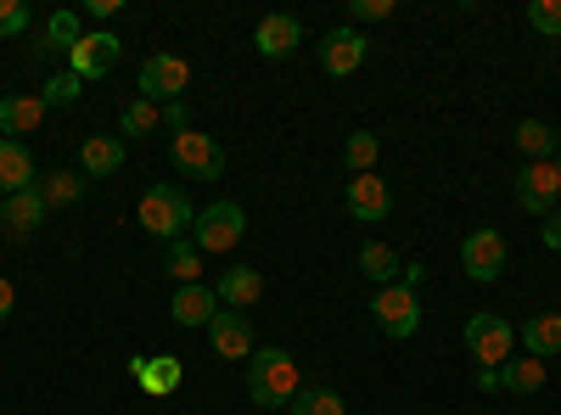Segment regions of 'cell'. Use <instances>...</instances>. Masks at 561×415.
<instances>
[{
    "mask_svg": "<svg viewBox=\"0 0 561 415\" xmlns=\"http://www.w3.org/2000/svg\"><path fill=\"white\" fill-rule=\"evenodd\" d=\"M45 118V102L39 96H7L0 102V129H7V141H18V135H34Z\"/></svg>",
    "mask_w": 561,
    "mask_h": 415,
    "instance_id": "cell-22",
    "label": "cell"
},
{
    "mask_svg": "<svg viewBox=\"0 0 561 415\" xmlns=\"http://www.w3.org/2000/svg\"><path fill=\"white\" fill-rule=\"evenodd\" d=\"M185 90H192V62L174 57V51H152L147 68H140V96L158 102V107H169V102L185 96Z\"/></svg>",
    "mask_w": 561,
    "mask_h": 415,
    "instance_id": "cell-7",
    "label": "cell"
},
{
    "mask_svg": "<svg viewBox=\"0 0 561 415\" xmlns=\"http://www.w3.org/2000/svg\"><path fill=\"white\" fill-rule=\"evenodd\" d=\"M0 219H7V197H0Z\"/></svg>",
    "mask_w": 561,
    "mask_h": 415,
    "instance_id": "cell-42",
    "label": "cell"
},
{
    "mask_svg": "<svg viewBox=\"0 0 561 415\" xmlns=\"http://www.w3.org/2000/svg\"><path fill=\"white\" fill-rule=\"evenodd\" d=\"M79 39H84L79 18H73V12H51V18H45V45H39V57H68Z\"/></svg>",
    "mask_w": 561,
    "mask_h": 415,
    "instance_id": "cell-26",
    "label": "cell"
},
{
    "mask_svg": "<svg viewBox=\"0 0 561 415\" xmlns=\"http://www.w3.org/2000/svg\"><path fill=\"white\" fill-rule=\"evenodd\" d=\"M556 174H561V152H556Z\"/></svg>",
    "mask_w": 561,
    "mask_h": 415,
    "instance_id": "cell-43",
    "label": "cell"
},
{
    "mask_svg": "<svg viewBox=\"0 0 561 415\" xmlns=\"http://www.w3.org/2000/svg\"><path fill=\"white\" fill-rule=\"evenodd\" d=\"M124 169V135H90L79 147V174L84 180H107Z\"/></svg>",
    "mask_w": 561,
    "mask_h": 415,
    "instance_id": "cell-17",
    "label": "cell"
},
{
    "mask_svg": "<svg viewBox=\"0 0 561 415\" xmlns=\"http://www.w3.org/2000/svg\"><path fill=\"white\" fill-rule=\"evenodd\" d=\"M163 124H169L174 135H180V129H192V113H185V102H169V107H163Z\"/></svg>",
    "mask_w": 561,
    "mask_h": 415,
    "instance_id": "cell-36",
    "label": "cell"
},
{
    "mask_svg": "<svg viewBox=\"0 0 561 415\" xmlns=\"http://www.w3.org/2000/svg\"><path fill=\"white\" fill-rule=\"evenodd\" d=\"M539 237H545V247H550V253H561V208H550V224L539 230Z\"/></svg>",
    "mask_w": 561,
    "mask_h": 415,
    "instance_id": "cell-37",
    "label": "cell"
},
{
    "mask_svg": "<svg viewBox=\"0 0 561 415\" xmlns=\"http://www.w3.org/2000/svg\"><path fill=\"white\" fill-rule=\"evenodd\" d=\"M399 281H404V287H421V281H427V264H421V258H410V264L399 269Z\"/></svg>",
    "mask_w": 561,
    "mask_h": 415,
    "instance_id": "cell-38",
    "label": "cell"
},
{
    "mask_svg": "<svg viewBox=\"0 0 561 415\" xmlns=\"http://www.w3.org/2000/svg\"><path fill=\"white\" fill-rule=\"evenodd\" d=\"M129 377L147 388V393H158V399H169L174 388H180V377H185V365L174 359V354H140V359H129Z\"/></svg>",
    "mask_w": 561,
    "mask_h": 415,
    "instance_id": "cell-16",
    "label": "cell"
},
{
    "mask_svg": "<svg viewBox=\"0 0 561 415\" xmlns=\"http://www.w3.org/2000/svg\"><path fill=\"white\" fill-rule=\"evenodd\" d=\"M505 258H511V247H505V237L494 224H478V230L460 237V269L472 275V281H494V275L505 269Z\"/></svg>",
    "mask_w": 561,
    "mask_h": 415,
    "instance_id": "cell-8",
    "label": "cell"
},
{
    "mask_svg": "<svg viewBox=\"0 0 561 415\" xmlns=\"http://www.w3.org/2000/svg\"><path fill=\"white\" fill-rule=\"evenodd\" d=\"M242 237H248L242 203H208V208L197 214V224H192V242H197L203 253H230Z\"/></svg>",
    "mask_w": 561,
    "mask_h": 415,
    "instance_id": "cell-6",
    "label": "cell"
},
{
    "mask_svg": "<svg viewBox=\"0 0 561 415\" xmlns=\"http://www.w3.org/2000/svg\"><path fill=\"white\" fill-rule=\"evenodd\" d=\"M208 343H214L219 359H253V326H248V314L219 309L214 326H208Z\"/></svg>",
    "mask_w": 561,
    "mask_h": 415,
    "instance_id": "cell-14",
    "label": "cell"
},
{
    "mask_svg": "<svg viewBox=\"0 0 561 415\" xmlns=\"http://www.w3.org/2000/svg\"><path fill=\"white\" fill-rule=\"evenodd\" d=\"M45 214H51V208H45V197H39V186H28V192H18V197H7V219H0V224H7V230H12V237H34V230L45 224Z\"/></svg>",
    "mask_w": 561,
    "mask_h": 415,
    "instance_id": "cell-21",
    "label": "cell"
},
{
    "mask_svg": "<svg viewBox=\"0 0 561 415\" xmlns=\"http://www.w3.org/2000/svg\"><path fill=\"white\" fill-rule=\"evenodd\" d=\"M359 269H365L377 287H393V275H399L404 264H399V253H393L388 242H365V247H359Z\"/></svg>",
    "mask_w": 561,
    "mask_h": 415,
    "instance_id": "cell-28",
    "label": "cell"
},
{
    "mask_svg": "<svg viewBox=\"0 0 561 415\" xmlns=\"http://www.w3.org/2000/svg\"><path fill=\"white\" fill-rule=\"evenodd\" d=\"M517 337H523V348H528L534 359H556V354H561V309H556V314H528Z\"/></svg>",
    "mask_w": 561,
    "mask_h": 415,
    "instance_id": "cell-20",
    "label": "cell"
},
{
    "mask_svg": "<svg viewBox=\"0 0 561 415\" xmlns=\"http://www.w3.org/2000/svg\"><path fill=\"white\" fill-rule=\"evenodd\" d=\"M399 7H393V0H348V18H354V28L359 23H388Z\"/></svg>",
    "mask_w": 561,
    "mask_h": 415,
    "instance_id": "cell-34",
    "label": "cell"
},
{
    "mask_svg": "<svg viewBox=\"0 0 561 415\" xmlns=\"http://www.w3.org/2000/svg\"><path fill=\"white\" fill-rule=\"evenodd\" d=\"M140 224H147V237H158L163 247L169 242H180L185 230L197 224V214H192V197H185L174 180H163V186H152L147 197H140Z\"/></svg>",
    "mask_w": 561,
    "mask_h": 415,
    "instance_id": "cell-2",
    "label": "cell"
},
{
    "mask_svg": "<svg viewBox=\"0 0 561 415\" xmlns=\"http://www.w3.org/2000/svg\"><path fill=\"white\" fill-rule=\"evenodd\" d=\"M517 147L528 152V163H556L561 135H556L545 118H523V124H517Z\"/></svg>",
    "mask_w": 561,
    "mask_h": 415,
    "instance_id": "cell-23",
    "label": "cell"
},
{
    "mask_svg": "<svg viewBox=\"0 0 561 415\" xmlns=\"http://www.w3.org/2000/svg\"><path fill=\"white\" fill-rule=\"evenodd\" d=\"M23 28H28V7L23 0H0V39H12Z\"/></svg>",
    "mask_w": 561,
    "mask_h": 415,
    "instance_id": "cell-35",
    "label": "cell"
},
{
    "mask_svg": "<svg viewBox=\"0 0 561 415\" xmlns=\"http://www.w3.org/2000/svg\"><path fill=\"white\" fill-rule=\"evenodd\" d=\"M163 269L174 275L180 287H192V281H203V247H197L192 237H180V242H169V247H163Z\"/></svg>",
    "mask_w": 561,
    "mask_h": 415,
    "instance_id": "cell-24",
    "label": "cell"
},
{
    "mask_svg": "<svg viewBox=\"0 0 561 415\" xmlns=\"http://www.w3.org/2000/svg\"><path fill=\"white\" fill-rule=\"evenodd\" d=\"M18 309V292H12V281H0V320H7Z\"/></svg>",
    "mask_w": 561,
    "mask_h": 415,
    "instance_id": "cell-40",
    "label": "cell"
},
{
    "mask_svg": "<svg viewBox=\"0 0 561 415\" xmlns=\"http://www.w3.org/2000/svg\"><path fill=\"white\" fill-rule=\"evenodd\" d=\"M214 298H219V309H253L259 298H264V275L259 269H248V264H237V269H219V281H214Z\"/></svg>",
    "mask_w": 561,
    "mask_h": 415,
    "instance_id": "cell-15",
    "label": "cell"
},
{
    "mask_svg": "<svg viewBox=\"0 0 561 415\" xmlns=\"http://www.w3.org/2000/svg\"><path fill=\"white\" fill-rule=\"evenodd\" d=\"M528 23H534L545 39H556V34H561V0H528Z\"/></svg>",
    "mask_w": 561,
    "mask_h": 415,
    "instance_id": "cell-33",
    "label": "cell"
},
{
    "mask_svg": "<svg viewBox=\"0 0 561 415\" xmlns=\"http://www.w3.org/2000/svg\"><path fill=\"white\" fill-rule=\"evenodd\" d=\"M370 320H377V332L382 337H415V326H421V298H415V287H404V281H393V287H377V298H370Z\"/></svg>",
    "mask_w": 561,
    "mask_h": 415,
    "instance_id": "cell-3",
    "label": "cell"
},
{
    "mask_svg": "<svg viewBox=\"0 0 561 415\" xmlns=\"http://www.w3.org/2000/svg\"><path fill=\"white\" fill-rule=\"evenodd\" d=\"M169 314H174V326H214V314H219V298H214V287H203V281H192V287H180L174 292V303H169Z\"/></svg>",
    "mask_w": 561,
    "mask_h": 415,
    "instance_id": "cell-18",
    "label": "cell"
},
{
    "mask_svg": "<svg viewBox=\"0 0 561 415\" xmlns=\"http://www.w3.org/2000/svg\"><path fill=\"white\" fill-rule=\"evenodd\" d=\"M343 158H348V169H354V174H377L382 141H377L370 129H354V135H348V147H343Z\"/></svg>",
    "mask_w": 561,
    "mask_h": 415,
    "instance_id": "cell-30",
    "label": "cell"
},
{
    "mask_svg": "<svg viewBox=\"0 0 561 415\" xmlns=\"http://www.w3.org/2000/svg\"><path fill=\"white\" fill-rule=\"evenodd\" d=\"M365 51H370V39L354 28V23H343V28H332L320 39V68L332 73V79H348L359 62H365Z\"/></svg>",
    "mask_w": 561,
    "mask_h": 415,
    "instance_id": "cell-11",
    "label": "cell"
},
{
    "mask_svg": "<svg viewBox=\"0 0 561 415\" xmlns=\"http://www.w3.org/2000/svg\"><path fill=\"white\" fill-rule=\"evenodd\" d=\"M287 415H348V404H343V393H332V388H304V393L287 404Z\"/></svg>",
    "mask_w": 561,
    "mask_h": 415,
    "instance_id": "cell-29",
    "label": "cell"
},
{
    "mask_svg": "<svg viewBox=\"0 0 561 415\" xmlns=\"http://www.w3.org/2000/svg\"><path fill=\"white\" fill-rule=\"evenodd\" d=\"M118 57H124V39L107 34V28H96V34H84L73 51H68V73H79V79H102V73L118 68Z\"/></svg>",
    "mask_w": 561,
    "mask_h": 415,
    "instance_id": "cell-9",
    "label": "cell"
},
{
    "mask_svg": "<svg viewBox=\"0 0 561 415\" xmlns=\"http://www.w3.org/2000/svg\"><path fill=\"white\" fill-rule=\"evenodd\" d=\"M79 73H51V79H45V90H39V102L45 107H73L79 102Z\"/></svg>",
    "mask_w": 561,
    "mask_h": 415,
    "instance_id": "cell-32",
    "label": "cell"
},
{
    "mask_svg": "<svg viewBox=\"0 0 561 415\" xmlns=\"http://www.w3.org/2000/svg\"><path fill=\"white\" fill-rule=\"evenodd\" d=\"M466 348H472V359L483 371H500L511 359V348H517V326L505 314H472L466 320Z\"/></svg>",
    "mask_w": 561,
    "mask_h": 415,
    "instance_id": "cell-5",
    "label": "cell"
},
{
    "mask_svg": "<svg viewBox=\"0 0 561 415\" xmlns=\"http://www.w3.org/2000/svg\"><path fill=\"white\" fill-rule=\"evenodd\" d=\"M169 163L185 174V180H219L225 174V147L203 129H180L169 141Z\"/></svg>",
    "mask_w": 561,
    "mask_h": 415,
    "instance_id": "cell-4",
    "label": "cell"
},
{
    "mask_svg": "<svg viewBox=\"0 0 561 415\" xmlns=\"http://www.w3.org/2000/svg\"><path fill=\"white\" fill-rule=\"evenodd\" d=\"M348 214H354L359 224H382V219L393 214L388 180H377V174H354V180H348Z\"/></svg>",
    "mask_w": 561,
    "mask_h": 415,
    "instance_id": "cell-13",
    "label": "cell"
},
{
    "mask_svg": "<svg viewBox=\"0 0 561 415\" xmlns=\"http://www.w3.org/2000/svg\"><path fill=\"white\" fill-rule=\"evenodd\" d=\"M556 197H561L556 163H528V169L517 174V208H523V214H550Z\"/></svg>",
    "mask_w": 561,
    "mask_h": 415,
    "instance_id": "cell-12",
    "label": "cell"
},
{
    "mask_svg": "<svg viewBox=\"0 0 561 415\" xmlns=\"http://www.w3.org/2000/svg\"><path fill=\"white\" fill-rule=\"evenodd\" d=\"M500 388L505 393H539L545 388V359H534V354L528 359H505L500 365Z\"/></svg>",
    "mask_w": 561,
    "mask_h": 415,
    "instance_id": "cell-27",
    "label": "cell"
},
{
    "mask_svg": "<svg viewBox=\"0 0 561 415\" xmlns=\"http://www.w3.org/2000/svg\"><path fill=\"white\" fill-rule=\"evenodd\" d=\"M304 393V371L287 348H259L248 359V399L264 404V410H280Z\"/></svg>",
    "mask_w": 561,
    "mask_h": 415,
    "instance_id": "cell-1",
    "label": "cell"
},
{
    "mask_svg": "<svg viewBox=\"0 0 561 415\" xmlns=\"http://www.w3.org/2000/svg\"><path fill=\"white\" fill-rule=\"evenodd\" d=\"M84 186H90V180L79 169H57V174L39 180V197H45V208H73L84 197Z\"/></svg>",
    "mask_w": 561,
    "mask_h": 415,
    "instance_id": "cell-25",
    "label": "cell"
},
{
    "mask_svg": "<svg viewBox=\"0 0 561 415\" xmlns=\"http://www.w3.org/2000/svg\"><path fill=\"white\" fill-rule=\"evenodd\" d=\"M298 45H304V23H298L293 12H270V18H259V28H253V51H259V57L287 62Z\"/></svg>",
    "mask_w": 561,
    "mask_h": 415,
    "instance_id": "cell-10",
    "label": "cell"
},
{
    "mask_svg": "<svg viewBox=\"0 0 561 415\" xmlns=\"http://www.w3.org/2000/svg\"><path fill=\"white\" fill-rule=\"evenodd\" d=\"M478 388L483 393H500V371H483V365H478Z\"/></svg>",
    "mask_w": 561,
    "mask_h": 415,
    "instance_id": "cell-41",
    "label": "cell"
},
{
    "mask_svg": "<svg viewBox=\"0 0 561 415\" xmlns=\"http://www.w3.org/2000/svg\"><path fill=\"white\" fill-rule=\"evenodd\" d=\"M28 186H39V180H34V158H28V147H23V141H7V135H0V197H18V192H28Z\"/></svg>",
    "mask_w": 561,
    "mask_h": 415,
    "instance_id": "cell-19",
    "label": "cell"
},
{
    "mask_svg": "<svg viewBox=\"0 0 561 415\" xmlns=\"http://www.w3.org/2000/svg\"><path fill=\"white\" fill-rule=\"evenodd\" d=\"M158 124H163V107L147 102V96H135V102L118 113V129H124V135H152Z\"/></svg>",
    "mask_w": 561,
    "mask_h": 415,
    "instance_id": "cell-31",
    "label": "cell"
},
{
    "mask_svg": "<svg viewBox=\"0 0 561 415\" xmlns=\"http://www.w3.org/2000/svg\"><path fill=\"white\" fill-rule=\"evenodd\" d=\"M118 7H124V0H84V12H90V18H96V23H102V18H113Z\"/></svg>",
    "mask_w": 561,
    "mask_h": 415,
    "instance_id": "cell-39",
    "label": "cell"
}]
</instances>
